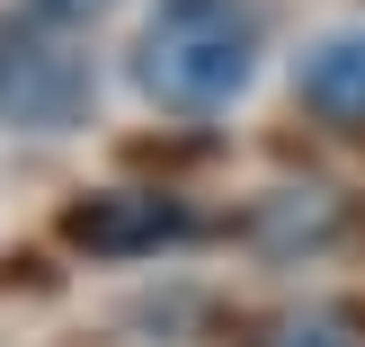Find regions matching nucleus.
Instances as JSON below:
<instances>
[{
	"label": "nucleus",
	"mask_w": 365,
	"mask_h": 347,
	"mask_svg": "<svg viewBox=\"0 0 365 347\" xmlns=\"http://www.w3.org/2000/svg\"><path fill=\"white\" fill-rule=\"evenodd\" d=\"M63 232L89 259H152V249L187 241L196 214L178 205V196H160V187H107V196H89V205H71Z\"/></svg>",
	"instance_id": "7ed1b4c3"
},
{
	"label": "nucleus",
	"mask_w": 365,
	"mask_h": 347,
	"mask_svg": "<svg viewBox=\"0 0 365 347\" xmlns=\"http://www.w3.org/2000/svg\"><path fill=\"white\" fill-rule=\"evenodd\" d=\"M98 98V71L71 45V27L45 18H0V125H27V134H71Z\"/></svg>",
	"instance_id": "f03ea898"
},
{
	"label": "nucleus",
	"mask_w": 365,
	"mask_h": 347,
	"mask_svg": "<svg viewBox=\"0 0 365 347\" xmlns=\"http://www.w3.org/2000/svg\"><path fill=\"white\" fill-rule=\"evenodd\" d=\"M18 9H27V18H45V27H71V36H81V27H98L116 0H18Z\"/></svg>",
	"instance_id": "39448f33"
},
{
	"label": "nucleus",
	"mask_w": 365,
	"mask_h": 347,
	"mask_svg": "<svg viewBox=\"0 0 365 347\" xmlns=\"http://www.w3.org/2000/svg\"><path fill=\"white\" fill-rule=\"evenodd\" d=\"M267 18L259 0H160L134 36V89L170 116H214L259 81Z\"/></svg>",
	"instance_id": "f257e3e1"
},
{
	"label": "nucleus",
	"mask_w": 365,
	"mask_h": 347,
	"mask_svg": "<svg viewBox=\"0 0 365 347\" xmlns=\"http://www.w3.org/2000/svg\"><path fill=\"white\" fill-rule=\"evenodd\" d=\"M294 89H303V107H312V116L365 125V27H356V36H330V45H312V53H303V71H294Z\"/></svg>",
	"instance_id": "20e7f679"
}]
</instances>
